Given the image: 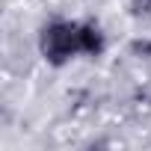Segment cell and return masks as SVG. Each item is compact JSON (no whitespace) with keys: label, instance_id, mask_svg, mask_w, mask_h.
I'll return each instance as SVG.
<instances>
[{"label":"cell","instance_id":"obj_1","mask_svg":"<svg viewBox=\"0 0 151 151\" xmlns=\"http://www.w3.org/2000/svg\"><path fill=\"white\" fill-rule=\"evenodd\" d=\"M39 53L47 65L62 68L68 65L74 56H80V45H77V21H65V18H53L39 30Z\"/></svg>","mask_w":151,"mask_h":151},{"label":"cell","instance_id":"obj_2","mask_svg":"<svg viewBox=\"0 0 151 151\" xmlns=\"http://www.w3.org/2000/svg\"><path fill=\"white\" fill-rule=\"evenodd\" d=\"M77 45H80V56L98 59L107 50V33L95 21H77Z\"/></svg>","mask_w":151,"mask_h":151},{"label":"cell","instance_id":"obj_3","mask_svg":"<svg viewBox=\"0 0 151 151\" xmlns=\"http://www.w3.org/2000/svg\"><path fill=\"white\" fill-rule=\"evenodd\" d=\"M133 15H151V0H130Z\"/></svg>","mask_w":151,"mask_h":151}]
</instances>
